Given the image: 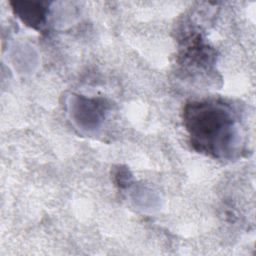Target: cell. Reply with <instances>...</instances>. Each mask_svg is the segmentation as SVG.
<instances>
[{
    "mask_svg": "<svg viewBox=\"0 0 256 256\" xmlns=\"http://www.w3.org/2000/svg\"><path fill=\"white\" fill-rule=\"evenodd\" d=\"M185 122L192 142L215 155L224 152L233 134L230 114L215 104L192 103L185 110Z\"/></svg>",
    "mask_w": 256,
    "mask_h": 256,
    "instance_id": "6da1fadb",
    "label": "cell"
},
{
    "mask_svg": "<svg viewBox=\"0 0 256 256\" xmlns=\"http://www.w3.org/2000/svg\"><path fill=\"white\" fill-rule=\"evenodd\" d=\"M24 7H18L16 8L17 13L22 18L24 22H26L28 25L36 27L37 25H40L43 22L44 19V10L43 8H34L32 7L33 4L27 3L28 7H26L25 3H22Z\"/></svg>",
    "mask_w": 256,
    "mask_h": 256,
    "instance_id": "7a4b0ae2",
    "label": "cell"
}]
</instances>
